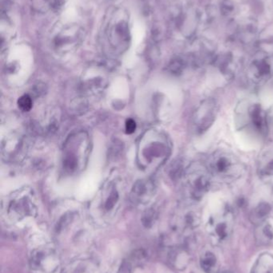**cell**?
Wrapping results in <instances>:
<instances>
[{
    "mask_svg": "<svg viewBox=\"0 0 273 273\" xmlns=\"http://www.w3.org/2000/svg\"><path fill=\"white\" fill-rule=\"evenodd\" d=\"M212 178L206 165L195 162L183 174V186L192 201L202 199L210 189Z\"/></svg>",
    "mask_w": 273,
    "mask_h": 273,
    "instance_id": "2",
    "label": "cell"
},
{
    "mask_svg": "<svg viewBox=\"0 0 273 273\" xmlns=\"http://www.w3.org/2000/svg\"><path fill=\"white\" fill-rule=\"evenodd\" d=\"M206 166L212 180L222 183L236 182L245 172V166L236 154L228 150H217L209 155Z\"/></svg>",
    "mask_w": 273,
    "mask_h": 273,
    "instance_id": "1",
    "label": "cell"
},
{
    "mask_svg": "<svg viewBox=\"0 0 273 273\" xmlns=\"http://www.w3.org/2000/svg\"><path fill=\"white\" fill-rule=\"evenodd\" d=\"M233 224V213L228 206L213 215L207 224V231L212 242L220 244L226 241L232 233Z\"/></svg>",
    "mask_w": 273,
    "mask_h": 273,
    "instance_id": "3",
    "label": "cell"
},
{
    "mask_svg": "<svg viewBox=\"0 0 273 273\" xmlns=\"http://www.w3.org/2000/svg\"><path fill=\"white\" fill-rule=\"evenodd\" d=\"M248 118L252 126L262 134L267 133V114L261 106L258 104H255L248 108Z\"/></svg>",
    "mask_w": 273,
    "mask_h": 273,
    "instance_id": "6",
    "label": "cell"
},
{
    "mask_svg": "<svg viewBox=\"0 0 273 273\" xmlns=\"http://www.w3.org/2000/svg\"><path fill=\"white\" fill-rule=\"evenodd\" d=\"M201 267L205 272L212 273L216 271L217 261L214 254L210 252H205L201 259Z\"/></svg>",
    "mask_w": 273,
    "mask_h": 273,
    "instance_id": "9",
    "label": "cell"
},
{
    "mask_svg": "<svg viewBox=\"0 0 273 273\" xmlns=\"http://www.w3.org/2000/svg\"><path fill=\"white\" fill-rule=\"evenodd\" d=\"M218 104L213 98H206L199 104L193 114V125L199 134L204 133L216 121L218 114Z\"/></svg>",
    "mask_w": 273,
    "mask_h": 273,
    "instance_id": "4",
    "label": "cell"
},
{
    "mask_svg": "<svg viewBox=\"0 0 273 273\" xmlns=\"http://www.w3.org/2000/svg\"><path fill=\"white\" fill-rule=\"evenodd\" d=\"M273 76V63L266 58L255 59L247 69L246 78L251 86H261Z\"/></svg>",
    "mask_w": 273,
    "mask_h": 273,
    "instance_id": "5",
    "label": "cell"
},
{
    "mask_svg": "<svg viewBox=\"0 0 273 273\" xmlns=\"http://www.w3.org/2000/svg\"><path fill=\"white\" fill-rule=\"evenodd\" d=\"M270 209H271V208L267 204H260V205H258L257 208L254 211V217L258 221L262 220L269 213Z\"/></svg>",
    "mask_w": 273,
    "mask_h": 273,
    "instance_id": "10",
    "label": "cell"
},
{
    "mask_svg": "<svg viewBox=\"0 0 273 273\" xmlns=\"http://www.w3.org/2000/svg\"><path fill=\"white\" fill-rule=\"evenodd\" d=\"M18 105L19 108L21 109L22 111H30L32 108V98L28 94L21 96L18 100Z\"/></svg>",
    "mask_w": 273,
    "mask_h": 273,
    "instance_id": "11",
    "label": "cell"
},
{
    "mask_svg": "<svg viewBox=\"0 0 273 273\" xmlns=\"http://www.w3.org/2000/svg\"><path fill=\"white\" fill-rule=\"evenodd\" d=\"M185 66V63L182 59H176L171 62V64L169 66V68L174 74H179L183 71Z\"/></svg>",
    "mask_w": 273,
    "mask_h": 273,
    "instance_id": "12",
    "label": "cell"
},
{
    "mask_svg": "<svg viewBox=\"0 0 273 273\" xmlns=\"http://www.w3.org/2000/svg\"><path fill=\"white\" fill-rule=\"evenodd\" d=\"M154 186L148 181H140L136 182L132 189V196L134 201H141L149 197L153 191Z\"/></svg>",
    "mask_w": 273,
    "mask_h": 273,
    "instance_id": "8",
    "label": "cell"
},
{
    "mask_svg": "<svg viewBox=\"0 0 273 273\" xmlns=\"http://www.w3.org/2000/svg\"><path fill=\"white\" fill-rule=\"evenodd\" d=\"M136 129V123L133 119L127 120L126 124H125V129L126 133L128 134H132L133 133Z\"/></svg>",
    "mask_w": 273,
    "mask_h": 273,
    "instance_id": "13",
    "label": "cell"
},
{
    "mask_svg": "<svg viewBox=\"0 0 273 273\" xmlns=\"http://www.w3.org/2000/svg\"><path fill=\"white\" fill-rule=\"evenodd\" d=\"M233 5H232V4H231L230 1H225V2H224V4H223V10L224 11V12H232V8H233Z\"/></svg>",
    "mask_w": 273,
    "mask_h": 273,
    "instance_id": "14",
    "label": "cell"
},
{
    "mask_svg": "<svg viewBox=\"0 0 273 273\" xmlns=\"http://www.w3.org/2000/svg\"><path fill=\"white\" fill-rule=\"evenodd\" d=\"M257 168L262 176H273V145L266 147L258 158Z\"/></svg>",
    "mask_w": 273,
    "mask_h": 273,
    "instance_id": "7",
    "label": "cell"
}]
</instances>
